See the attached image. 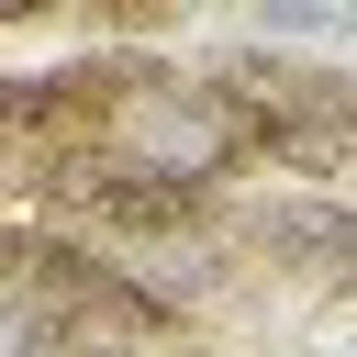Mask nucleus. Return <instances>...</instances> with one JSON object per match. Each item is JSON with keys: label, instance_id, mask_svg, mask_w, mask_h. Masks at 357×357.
<instances>
[{"label": "nucleus", "instance_id": "nucleus-1", "mask_svg": "<svg viewBox=\"0 0 357 357\" xmlns=\"http://www.w3.org/2000/svg\"><path fill=\"white\" fill-rule=\"evenodd\" d=\"M45 201L78 212L89 234H201L223 212V178L167 167L145 145H67V156H45Z\"/></svg>", "mask_w": 357, "mask_h": 357}, {"label": "nucleus", "instance_id": "nucleus-2", "mask_svg": "<svg viewBox=\"0 0 357 357\" xmlns=\"http://www.w3.org/2000/svg\"><path fill=\"white\" fill-rule=\"evenodd\" d=\"M257 245L279 257V268H301V279H346V245H357V223H346V201L335 190H312V201H268L257 212Z\"/></svg>", "mask_w": 357, "mask_h": 357}, {"label": "nucleus", "instance_id": "nucleus-3", "mask_svg": "<svg viewBox=\"0 0 357 357\" xmlns=\"http://www.w3.org/2000/svg\"><path fill=\"white\" fill-rule=\"evenodd\" d=\"M56 0H0V33H22V22H45Z\"/></svg>", "mask_w": 357, "mask_h": 357}]
</instances>
